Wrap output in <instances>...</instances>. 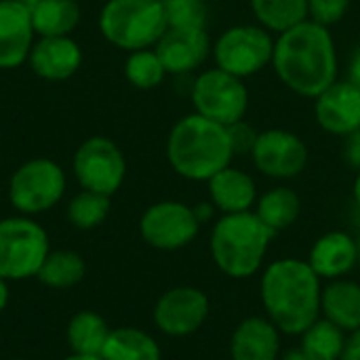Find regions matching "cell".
I'll list each match as a JSON object with an SVG mask.
<instances>
[{
	"label": "cell",
	"instance_id": "7a4b0ae2",
	"mask_svg": "<svg viewBox=\"0 0 360 360\" xmlns=\"http://www.w3.org/2000/svg\"><path fill=\"white\" fill-rule=\"evenodd\" d=\"M266 316L281 333L302 335L321 319V276L306 259L283 257L272 262L259 283Z\"/></svg>",
	"mask_w": 360,
	"mask_h": 360
},
{
	"label": "cell",
	"instance_id": "7402d4cb",
	"mask_svg": "<svg viewBox=\"0 0 360 360\" xmlns=\"http://www.w3.org/2000/svg\"><path fill=\"white\" fill-rule=\"evenodd\" d=\"M30 13L38 38L70 36L82 17L78 0H36L30 4Z\"/></svg>",
	"mask_w": 360,
	"mask_h": 360
},
{
	"label": "cell",
	"instance_id": "7c38bea8",
	"mask_svg": "<svg viewBox=\"0 0 360 360\" xmlns=\"http://www.w3.org/2000/svg\"><path fill=\"white\" fill-rule=\"evenodd\" d=\"M249 156L262 175L281 181L302 175L310 160L306 141L289 129L262 131Z\"/></svg>",
	"mask_w": 360,
	"mask_h": 360
},
{
	"label": "cell",
	"instance_id": "74e56055",
	"mask_svg": "<svg viewBox=\"0 0 360 360\" xmlns=\"http://www.w3.org/2000/svg\"><path fill=\"white\" fill-rule=\"evenodd\" d=\"M283 360H310V356L302 350V348H295V350H291V352H287L285 354V359Z\"/></svg>",
	"mask_w": 360,
	"mask_h": 360
},
{
	"label": "cell",
	"instance_id": "4fadbf2b",
	"mask_svg": "<svg viewBox=\"0 0 360 360\" xmlns=\"http://www.w3.org/2000/svg\"><path fill=\"white\" fill-rule=\"evenodd\" d=\"M211 304L205 291L196 287H173L165 291L154 306V325L169 338L194 335L209 319Z\"/></svg>",
	"mask_w": 360,
	"mask_h": 360
},
{
	"label": "cell",
	"instance_id": "cb8c5ba5",
	"mask_svg": "<svg viewBox=\"0 0 360 360\" xmlns=\"http://www.w3.org/2000/svg\"><path fill=\"white\" fill-rule=\"evenodd\" d=\"M110 327L103 316L93 310L76 312L65 327V340L72 354H86V356H101V350L108 342Z\"/></svg>",
	"mask_w": 360,
	"mask_h": 360
},
{
	"label": "cell",
	"instance_id": "d590c367",
	"mask_svg": "<svg viewBox=\"0 0 360 360\" xmlns=\"http://www.w3.org/2000/svg\"><path fill=\"white\" fill-rule=\"evenodd\" d=\"M348 80L352 84L360 86V44L354 49V53L350 57V63H348Z\"/></svg>",
	"mask_w": 360,
	"mask_h": 360
},
{
	"label": "cell",
	"instance_id": "5bb4252c",
	"mask_svg": "<svg viewBox=\"0 0 360 360\" xmlns=\"http://www.w3.org/2000/svg\"><path fill=\"white\" fill-rule=\"evenodd\" d=\"M211 49L207 27H167L154 46L167 74L173 76L196 72L209 59Z\"/></svg>",
	"mask_w": 360,
	"mask_h": 360
},
{
	"label": "cell",
	"instance_id": "d6986e66",
	"mask_svg": "<svg viewBox=\"0 0 360 360\" xmlns=\"http://www.w3.org/2000/svg\"><path fill=\"white\" fill-rule=\"evenodd\" d=\"M281 331L268 316H249L230 338L232 360H278Z\"/></svg>",
	"mask_w": 360,
	"mask_h": 360
},
{
	"label": "cell",
	"instance_id": "6da1fadb",
	"mask_svg": "<svg viewBox=\"0 0 360 360\" xmlns=\"http://www.w3.org/2000/svg\"><path fill=\"white\" fill-rule=\"evenodd\" d=\"M272 68L291 93L308 99L319 97L340 80L338 46L329 27L308 19L278 34Z\"/></svg>",
	"mask_w": 360,
	"mask_h": 360
},
{
	"label": "cell",
	"instance_id": "2e32d148",
	"mask_svg": "<svg viewBox=\"0 0 360 360\" xmlns=\"http://www.w3.org/2000/svg\"><path fill=\"white\" fill-rule=\"evenodd\" d=\"M34 38L30 6L19 0H0V70L27 63Z\"/></svg>",
	"mask_w": 360,
	"mask_h": 360
},
{
	"label": "cell",
	"instance_id": "60d3db41",
	"mask_svg": "<svg viewBox=\"0 0 360 360\" xmlns=\"http://www.w3.org/2000/svg\"><path fill=\"white\" fill-rule=\"evenodd\" d=\"M19 2H25V4H27V6H30V4H34V2H36V0H19Z\"/></svg>",
	"mask_w": 360,
	"mask_h": 360
},
{
	"label": "cell",
	"instance_id": "3957f363",
	"mask_svg": "<svg viewBox=\"0 0 360 360\" xmlns=\"http://www.w3.org/2000/svg\"><path fill=\"white\" fill-rule=\"evenodd\" d=\"M234 150L228 127L196 112L181 116L167 135V160L171 169L190 181H209L232 165Z\"/></svg>",
	"mask_w": 360,
	"mask_h": 360
},
{
	"label": "cell",
	"instance_id": "4dcf8cb0",
	"mask_svg": "<svg viewBox=\"0 0 360 360\" xmlns=\"http://www.w3.org/2000/svg\"><path fill=\"white\" fill-rule=\"evenodd\" d=\"M169 27H207L209 6L205 0H158Z\"/></svg>",
	"mask_w": 360,
	"mask_h": 360
},
{
	"label": "cell",
	"instance_id": "d4e9b609",
	"mask_svg": "<svg viewBox=\"0 0 360 360\" xmlns=\"http://www.w3.org/2000/svg\"><path fill=\"white\" fill-rule=\"evenodd\" d=\"M255 213L272 232L278 234L297 221V217L302 213V200L293 188L276 186L257 198Z\"/></svg>",
	"mask_w": 360,
	"mask_h": 360
},
{
	"label": "cell",
	"instance_id": "603a6c76",
	"mask_svg": "<svg viewBox=\"0 0 360 360\" xmlns=\"http://www.w3.org/2000/svg\"><path fill=\"white\" fill-rule=\"evenodd\" d=\"M103 360H162L158 342L143 329L118 327L112 329L101 350Z\"/></svg>",
	"mask_w": 360,
	"mask_h": 360
},
{
	"label": "cell",
	"instance_id": "8d00e7d4",
	"mask_svg": "<svg viewBox=\"0 0 360 360\" xmlns=\"http://www.w3.org/2000/svg\"><path fill=\"white\" fill-rule=\"evenodd\" d=\"M6 306H8V281L0 276V314L6 310Z\"/></svg>",
	"mask_w": 360,
	"mask_h": 360
},
{
	"label": "cell",
	"instance_id": "e0dca14e",
	"mask_svg": "<svg viewBox=\"0 0 360 360\" xmlns=\"http://www.w3.org/2000/svg\"><path fill=\"white\" fill-rule=\"evenodd\" d=\"M27 63L32 72L49 82L72 78L82 65V49L70 36L38 38L30 51Z\"/></svg>",
	"mask_w": 360,
	"mask_h": 360
},
{
	"label": "cell",
	"instance_id": "d6a6232c",
	"mask_svg": "<svg viewBox=\"0 0 360 360\" xmlns=\"http://www.w3.org/2000/svg\"><path fill=\"white\" fill-rule=\"evenodd\" d=\"M228 135H230V143H232V150L236 156V154H251L259 133L249 122L238 120V122L228 127Z\"/></svg>",
	"mask_w": 360,
	"mask_h": 360
},
{
	"label": "cell",
	"instance_id": "9c48e42d",
	"mask_svg": "<svg viewBox=\"0 0 360 360\" xmlns=\"http://www.w3.org/2000/svg\"><path fill=\"white\" fill-rule=\"evenodd\" d=\"M190 99L196 114L224 127L245 120L249 110V91L245 80L215 65L202 70L194 78Z\"/></svg>",
	"mask_w": 360,
	"mask_h": 360
},
{
	"label": "cell",
	"instance_id": "30bf717a",
	"mask_svg": "<svg viewBox=\"0 0 360 360\" xmlns=\"http://www.w3.org/2000/svg\"><path fill=\"white\" fill-rule=\"evenodd\" d=\"M72 173L80 190L114 196L124 184L127 158L116 141L103 135H93L76 148Z\"/></svg>",
	"mask_w": 360,
	"mask_h": 360
},
{
	"label": "cell",
	"instance_id": "ab89813d",
	"mask_svg": "<svg viewBox=\"0 0 360 360\" xmlns=\"http://www.w3.org/2000/svg\"><path fill=\"white\" fill-rule=\"evenodd\" d=\"M61 360H103L101 356H86V354H70Z\"/></svg>",
	"mask_w": 360,
	"mask_h": 360
},
{
	"label": "cell",
	"instance_id": "e575fe53",
	"mask_svg": "<svg viewBox=\"0 0 360 360\" xmlns=\"http://www.w3.org/2000/svg\"><path fill=\"white\" fill-rule=\"evenodd\" d=\"M340 360H360V329L346 335L344 352H342Z\"/></svg>",
	"mask_w": 360,
	"mask_h": 360
},
{
	"label": "cell",
	"instance_id": "44dd1931",
	"mask_svg": "<svg viewBox=\"0 0 360 360\" xmlns=\"http://www.w3.org/2000/svg\"><path fill=\"white\" fill-rule=\"evenodd\" d=\"M323 319L338 325L342 331L352 333L360 329V285L348 278L329 281L321 295Z\"/></svg>",
	"mask_w": 360,
	"mask_h": 360
},
{
	"label": "cell",
	"instance_id": "9a60e30c",
	"mask_svg": "<svg viewBox=\"0 0 360 360\" xmlns=\"http://www.w3.org/2000/svg\"><path fill=\"white\" fill-rule=\"evenodd\" d=\"M314 118L319 127L335 137H346L360 129V86L335 80L327 91L314 97Z\"/></svg>",
	"mask_w": 360,
	"mask_h": 360
},
{
	"label": "cell",
	"instance_id": "277c9868",
	"mask_svg": "<svg viewBox=\"0 0 360 360\" xmlns=\"http://www.w3.org/2000/svg\"><path fill=\"white\" fill-rule=\"evenodd\" d=\"M274 236L255 211L221 215L211 230V257L226 276L249 278L264 266Z\"/></svg>",
	"mask_w": 360,
	"mask_h": 360
},
{
	"label": "cell",
	"instance_id": "836d02e7",
	"mask_svg": "<svg viewBox=\"0 0 360 360\" xmlns=\"http://www.w3.org/2000/svg\"><path fill=\"white\" fill-rule=\"evenodd\" d=\"M342 158L344 162L354 169L356 173L360 171V129H356L354 133L344 137V146H342Z\"/></svg>",
	"mask_w": 360,
	"mask_h": 360
},
{
	"label": "cell",
	"instance_id": "f546056e",
	"mask_svg": "<svg viewBox=\"0 0 360 360\" xmlns=\"http://www.w3.org/2000/svg\"><path fill=\"white\" fill-rule=\"evenodd\" d=\"M167 76L169 74L154 49L133 51L124 61V78L131 86L139 91H150L160 86Z\"/></svg>",
	"mask_w": 360,
	"mask_h": 360
},
{
	"label": "cell",
	"instance_id": "83f0119b",
	"mask_svg": "<svg viewBox=\"0 0 360 360\" xmlns=\"http://www.w3.org/2000/svg\"><path fill=\"white\" fill-rule=\"evenodd\" d=\"M346 331L333 325L327 319H316L300 338L302 350L310 360H340L346 344Z\"/></svg>",
	"mask_w": 360,
	"mask_h": 360
},
{
	"label": "cell",
	"instance_id": "ffe728a7",
	"mask_svg": "<svg viewBox=\"0 0 360 360\" xmlns=\"http://www.w3.org/2000/svg\"><path fill=\"white\" fill-rule=\"evenodd\" d=\"M207 188H209L211 205L217 211H221V215L253 211V207L259 198L255 179L247 171L232 167V165H228L226 169L215 173L207 181Z\"/></svg>",
	"mask_w": 360,
	"mask_h": 360
},
{
	"label": "cell",
	"instance_id": "f35d334b",
	"mask_svg": "<svg viewBox=\"0 0 360 360\" xmlns=\"http://www.w3.org/2000/svg\"><path fill=\"white\" fill-rule=\"evenodd\" d=\"M352 198H354V205H356V209L360 211V171L356 173V177H354V184H352Z\"/></svg>",
	"mask_w": 360,
	"mask_h": 360
},
{
	"label": "cell",
	"instance_id": "b9f144b4",
	"mask_svg": "<svg viewBox=\"0 0 360 360\" xmlns=\"http://www.w3.org/2000/svg\"><path fill=\"white\" fill-rule=\"evenodd\" d=\"M356 245H359V259H360V234L356 236Z\"/></svg>",
	"mask_w": 360,
	"mask_h": 360
},
{
	"label": "cell",
	"instance_id": "7bdbcfd3",
	"mask_svg": "<svg viewBox=\"0 0 360 360\" xmlns=\"http://www.w3.org/2000/svg\"><path fill=\"white\" fill-rule=\"evenodd\" d=\"M11 360H27V359H11Z\"/></svg>",
	"mask_w": 360,
	"mask_h": 360
},
{
	"label": "cell",
	"instance_id": "ba28073f",
	"mask_svg": "<svg viewBox=\"0 0 360 360\" xmlns=\"http://www.w3.org/2000/svg\"><path fill=\"white\" fill-rule=\"evenodd\" d=\"M65 171L51 158H30L8 179V202L19 215H40L57 207L65 194Z\"/></svg>",
	"mask_w": 360,
	"mask_h": 360
},
{
	"label": "cell",
	"instance_id": "8992f818",
	"mask_svg": "<svg viewBox=\"0 0 360 360\" xmlns=\"http://www.w3.org/2000/svg\"><path fill=\"white\" fill-rule=\"evenodd\" d=\"M49 253V234L34 217L15 215L0 219V276L4 281L36 276Z\"/></svg>",
	"mask_w": 360,
	"mask_h": 360
},
{
	"label": "cell",
	"instance_id": "ac0fdd59",
	"mask_svg": "<svg viewBox=\"0 0 360 360\" xmlns=\"http://www.w3.org/2000/svg\"><path fill=\"white\" fill-rule=\"evenodd\" d=\"M359 262L356 238H352L348 232H340V230L323 234L314 243L310 257H308V264L321 276V281L344 278L348 272L354 270V266Z\"/></svg>",
	"mask_w": 360,
	"mask_h": 360
},
{
	"label": "cell",
	"instance_id": "4316f807",
	"mask_svg": "<svg viewBox=\"0 0 360 360\" xmlns=\"http://www.w3.org/2000/svg\"><path fill=\"white\" fill-rule=\"evenodd\" d=\"M86 274V264L76 251H51L42 262L36 278L49 289H72L82 283Z\"/></svg>",
	"mask_w": 360,
	"mask_h": 360
},
{
	"label": "cell",
	"instance_id": "8fae6325",
	"mask_svg": "<svg viewBox=\"0 0 360 360\" xmlns=\"http://www.w3.org/2000/svg\"><path fill=\"white\" fill-rule=\"evenodd\" d=\"M202 221L196 209L179 200H160L150 205L139 219V234L146 245L158 251H179L200 232Z\"/></svg>",
	"mask_w": 360,
	"mask_h": 360
},
{
	"label": "cell",
	"instance_id": "1f68e13d",
	"mask_svg": "<svg viewBox=\"0 0 360 360\" xmlns=\"http://www.w3.org/2000/svg\"><path fill=\"white\" fill-rule=\"evenodd\" d=\"M350 2L352 0H308V13L312 21L331 27L346 17Z\"/></svg>",
	"mask_w": 360,
	"mask_h": 360
},
{
	"label": "cell",
	"instance_id": "f1b7e54d",
	"mask_svg": "<svg viewBox=\"0 0 360 360\" xmlns=\"http://www.w3.org/2000/svg\"><path fill=\"white\" fill-rule=\"evenodd\" d=\"M112 209V196L91 192V190H80L76 196L70 198L68 202V221L78 228V230H95L101 226Z\"/></svg>",
	"mask_w": 360,
	"mask_h": 360
},
{
	"label": "cell",
	"instance_id": "5b68a950",
	"mask_svg": "<svg viewBox=\"0 0 360 360\" xmlns=\"http://www.w3.org/2000/svg\"><path fill=\"white\" fill-rule=\"evenodd\" d=\"M167 27V15L158 0H108L99 13L103 38L129 53L154 49Z\"/></svg>",
	"mask_w": 360,
	"mask_h": 360
},
{
	"label": "cell",
	"instance_id": "484cf974",
	"mask_svg": "<svg viewBox=\"0 0 360 360\" xmlns=\"http://www.w3.org/2000/svg\"><path fill=\"white\" fill-rule=\"evenodd\" d=\"M255 21L278 36L310 19L308 0H249Z\"/></svg>",
	"mask_w": 360,
	"mask_h": 360
},
{
	"label": "cell",
	"instance_id": "52a82bcc",
	"mask_svg": "<svg viewBox=\"0 0 360 360\" xmlns=\"http://www.w3.org/2000/svg\"><path fill=\"white\" fill-rule=\"evenodd\" d=\"M276 36L270 34L259 23H240L224 30L213 42L211 55L215 68L238 76L249 78L272 65Z\"/></svg>",
	"mask_w": 360,
	"mask_h": 360
}]
</instances>
